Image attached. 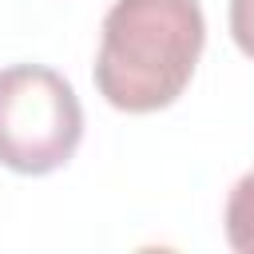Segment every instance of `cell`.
I'll use <instances>...</instances> for the list:
<instances>
[{
	"label": "cell",
	"mask_w": 254,
	"mask_h": 254,
	"mask_svg": "<svg viewBox=\"0 0 254 254\" xmlns=\"http://www.w3.org/2000/svg\"><path fill=\"white\" fill-rule=\"evenodd\" d=\"M230 36L238 52L254 60V0H230Z\"/></svg>",
	"instance_id": "277c9868"
},
{
	"label": "cell",
	"mask_w": 254,
	"mask_h": 254,
	"mask_svg": "<svg viewBox=\"0 0 254 254\" xmlns=\"http://www.w3.org/2000/svg\"><path fill=\"white\" fill-rule=\"evenodd\" d=\"M206 44L198 0H115L103 16L95 87L131 115L171 107Z\"/></svg>",
	"instance_id": "6da1fadb"
},
{
	"label": "cell",
	"mask_w": 254,
	"mask_h": 254,
	"mask_svg": "<svg viewBox=\"0 0 254 254\" xmlns=\"http://www.w3.org/2000/svg\"><path fill=\"white\" fill-rule=\"evenodd\" d=\"M226 242L238 254H254V171L242 175L226 198Z\"/></svg>",
	"instance_id": "3957f363"
},
{
	"label": "cell",
	"mask_w": 254,
	"mask_h": 254,
	"mask_svg": "<svg viewBox=\"0 0 254 254\" xmlns=\"http://www.w3.org/2000/svg\"><path fill=\"white\" fill-rule=\"evenodd\" d=\"M83 139V107L71 83L40 64L0 71V163L16 175L60 171Z\"/></svg>",
	"instance_id": "7a4b0ae2"
}]
</instances>
